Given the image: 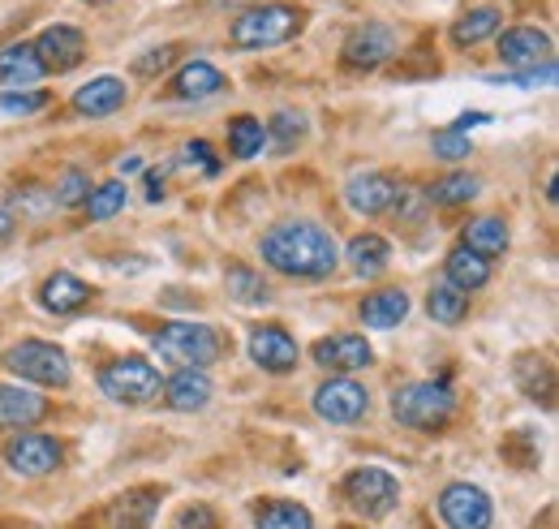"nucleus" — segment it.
Segmentation results:
<instances>
[{
  "instance_id": "f257e3e1",
  "label": "nucleus",
  "mask_w": 559,
  "mask_h": 529,
  "mask_svg": "<svg viewBox=\"0 0 559 529\" xmlns=\"http://www.w3.org/2000/svg\"><path fill=\"white\" fill-rule=\"evenodd\" d=\"M259 255L272 271L293 280H323L341 263L336 237L310 220H284L276 228H267L259 242Z\"/></svg>"
},
{
  "instance_id": "f03ea898",
  "label": "nucleus",
  "mask_w": 559,
  "mask_h": 529,
  "mask_svg": "<svg viewBox=\"0 0 559 529\" xmlns=\"http://www.w3.org/2000/svg\"><path fill=\"white\" fill-rule=\"evenodd\" d=\"M301 22H306V13L293 9V4H280V0L276 4H254V9H246V13L233 17L228 39H233V48H241V52H263V48L288 44V39L301 31Z\"/></svg>"
},
{
  "instance_id": "7ed1b4c3",
  "label": "nucleus",
  "mask_w": 559,
  "mask_h": 529,
  "mask_svg": "<svg viewBox=\"0 0 559 529\" xmlns=\"http://www.w3.org/2000/svg\"><path fill=\"white\" fill-rule=\"evenodd\" d=\"M452 413H456V397L439 379H414L392 392V418L409 431H439L452 422Z\"/></svg>"
},
{
  "instance_id": "20e7f679",
  "label": "nucleus",
  "mask_w": 559,
  "mask_h": 529,
  "mask_svg": "<svg viewBox=\"0 0 559 529\" xmlns=\"http://www.w3.org/2000/svg\"><path fill=\"white\" fill-rule=\"evenodd\" d=\"M151 344L164 362H177L181 371H207L211 362H219V353H224L219 331L207 328V324H168V328L155 331Z\"/></svg>"
},
{
  "instance_id": "39448f33",
  "label": "nucleus",
  "mask_w": 559,
  "mask_h": 529,
  "mask_svg": "<svg viewBox=\"0 0 559 529\" xmlns=\"http://www.w3.org/2000/svg\"><path fill=\"white\" fill-rule=\"evenodd\" d=\"M4 366L26 379V384H39V388H66L70 384V357L66 349L48 344V340H22L4 353Z\"/></svg>"
},
{
  "instance_id": "423d86ee",
  "label": "nucleus",
  "mask_w": 559,
  "mask_h": 529,
  "mask_svg": "<svg viewBox=\"0 0 559 529\" xmlns=\"http://www.w3.org/2000/svg\"><path fill=\"white\" fill-rule=\"evenodd\" d=\"M345 504L366 521H383L401 504V482L379 465H361L345 478Z\"/></svg>"
},
{
  "instance_id": "0eeeda50",
  "label": "nucleus",
  "mask_w": 559,
  "mask_h": 529,
  "mask_svg": "<svg viewBox=\"0 0 559 529\" xmlns=\"http://www.w3.org/2000/svg\"><path fill=\"white\" fill-rule=\"evenodd\" d=\"M99 392L117 404H146L159 397V371L139 353H126L99 371Z\"/></svg>"
},
{
  "instance_id": "6e6552de",
  "label": "nucleus",
  "mask_w": 559,
  "mask_h": 529,
  "mask_svg": "<svg viewBox=\"0 0 559 529\" xmlns=\"http://www.w3.org/2000/svg\"><path fill=\"white\" fill-rule=\"evenodd\" d=\"M439 517L452 529H490L495 504H490V495L483 486H474V482H452V486H443V495H439Z\"/></svg>"
},
{
  "instance_id": "1a4fd4ad",
  "label": "nucleus",
  "mask_w": 559,
  "mask_h": 529,
  "mask_svg": "<svg viewBox=\"0 0 559 529\" xmlns=\"http://www.w3.org/2000/svg\"><path fill=\"white\" fill-rule=\"evenodd\" d=\"M61 457H66L61 444L52 435H39V431H22L4 444V461L17 478H44L61 465Z\"/></svg>"
},
{
  "instance_id": "9d476101",
  "label": "nucleus",
  "mask_w": 559,
  "mask_h": 529,
  "mask_svg": "<svg viewBox=\"0 0 559 529\" xmlns=\"http://www.w3.org/2000/svg\"><path fill=\"white\" fill-rule=\"evenodd\" d=\"M499 61L512 73L538 69L547 66V61H556V44L538 26H508V31H499Z\"/></svg>"
},
{
  "instance_id": "9b49d317",
  "label": "nucleus",
  "mask_w": 559,
  "mask_h": 529,
  "mask_svg": "<svg viewBox=\"0 0 559 529\" xmlns=\"http://www.w3.org/2000/svg\"><path fill=\"white\" fill-rule=\"evenodd\" d=\"M310 357H314V366H323V371H332V375H353V371H366V366L374 362V349H370V340L357 336V331H336V336L314 340Z\"/></svg>"
},
{
  "instance_id": "f8f14e48",
  "label": "nucleus",
  "mask_w": 559,
  "mask_h": 529,
  "mask_svg": "<svg viewBox=\"0 0 559 529\" xmlns=\"http://www.w3.org/2000/svg\"><path fill=\"white\" fill-rule=\"evenodd\" d=\"M31 48H35V57H39L44 73H70V69H78L82 66V57H86V39H82V31H78V26H66V22L44 26L39 39H35Z\"/></svg>"
},
{
  "instance_id": "ddd939ff",
  "label": "nucleus",
  "mask_w": 559,
  "mask_h": 529,
  "mask_svg": "<svg viewBox=\"0 0 559 529\" xmlns=\"http://www.w3.org/2000/svg\"><path fill=\"white\" fill-rule=\"evenodd\" d=\"M366 409H370V397H366V388H361L357 379H349V375H332V379L314 392V413H319L323 422H336V426L357 422Z\"/></svg>"
},
{
  "instance_id": "4468645a",
  "label": "nucleus",
  "mask_w": 559,
  "mask_h": 529,
  "mask_svg": "<svg viewBox=\"0 0 559 529\" xmlns=\"http://www.w3.org/2000/svg\"><path fill=\"white\" fill-rule=\"evenodd\" d=\"M396 57V31L383 22H366L345 39V66L349 69H379Z\"/></svg>"
},
{
  "instance_id": "2eb2a0df",
  "label": "nucleus",
  "mask_w": 559,
  "mask_h": 529,
  "mask_svg": "<svg viewBox=\"0 0 559 529\" xmlns=\"http://www.w3.org/2000/svg\"><path fill=\"white\" fill-rule=\"evenodd\" d=\"M250 357H254V366H263L267 375H288V371L297 366L301 349H297V340L284 328L267 324V328L250 331Z\"/></svg>"
},
{
  "instance_id": "dca6fc26",
  "label": "nucleus",
  "mask_w": 559,
  "mask_h": 529,
  "mask_svg": "<svg viewBox=\"0 0 559 529\" xmlns=\"http://www.w3.org/2000/svg\"><path fill=\"white\" fill-rule=\"evenodd\" d=\"M396 190L401 186L388 173H353L349 186H345V202L357 215H383L396 199Z\"/></svg>"
},
{
  "instance_id": "f3484780",
  "label": "nucleus",
  "mask_w": 559,
  "mask_h": 529,
  "mask_svg": "<svg viewBox=\"0 0 559 529\" xmlns=\"http://www.w3.org/2000/svg\"><path fill=\"white\" fill-rule=\"evenodd\" d=\"M48 418V400L22 384H0V431H31Z\"/></svg>"
},
{
  "instance_id": "a211bd4d",
  "label": "nucleus",
  "mask_w": 559,
  "mask_h": 529,
  "mask_svg": "<svg viewBox=\"0 0 559 529\" xmlns=\"http://www.w3.org/2000/svg\"><path fill=\"white\" fill-rule=\"evenodd\" d=\"M126 95H130L126 82L112 78V73H104V78H91L86 86L73 91V113H82V117H108V113L126 108Z\"/></svg>"
},
{
  "instance_id": "6ab92c4d",
  "label": "nucleus",
  "mask_w": 559,
  "mask_h": 529,
  "mask_svg": "<svg viewBox=\"0 0 559 529\" xmlns=\"http://www.w3.org/2000/svg\"><path fill=\"white\" fill-rule=\"evenodd\" d=\"M211 379L207 371H177L168 384H164V400H168V409H177V413H199V409H207L211 404Z\"/></svg>"
},
{
  "instance_id": "aec40b11",
  "label": "nucleus",
  "mask_w": 559,
  "mask_h": 529,
  "mask_svg": "<svg viewBox=\"0 0 559 529\" xmlns=\"http://www.w3.org/2000/svg\"><path fill=\"white\" fill-rule=\"evenodd\" d=\"M409 319V293L401 289H379L361 302V324L374 331H392Z\"/></svg>"
},
{
  "instance_id": "412c9836",
  "label": "nucleus",
  "mask_w": 559,
  "mask_h": 529,
  "mask_svg": "<svg viewBox=\"0 0 559 529\" xmlns=\"http://www.w3.org/2000/svg\"><path fill=\"white\" fill-rule=\"evenodd\" d=\"M39 302H44V310H52V315H73V310H82V306L91 302V284L70 275V271H57V275L44 280Z\"/></svg>"
},
{
  "instance_id": "4be33fe9",
  "label": "nucleus",
  "mask_w": 559,
  "mask_h": 529,
  "mask_svg": "<svg viewBox=\"0 0 559 529\" xmlns=\"http://www.w3.org/2000/svg\"><path fill=\"white\" fill-rule=\"evenodd\" d=\"M345 259H349L353 275L374 280V275H383L388 263H392V246L379 233H357L349 246H345Z\"/></svg>"
},
{
  "instance_id": "5701e85b",
  "label": "nucleus",
  "mask_w": 559,
  "mask_h": 529,
  "mask_svg": "<svg viewBox=\"0 0 559 529\" xmlns=\"http://www.w3.org/2000/svg\"><path fill=\"white\" fill-rule=\"evenodd\" d=\"M159 508V491H126L108 504V529H151V517Z\"/></svg>"
},
{
  "instance_id": "b1692460",
  "label": "nucleus",
  "mask_w": 559,
  "mask_h": 529,
  "mask_svg": "<svg viewBox=\"0 0 559 529\" xmlns=\"http://www.w3.org/2000/svg\"><path fill=\"white\" fill-rule=\"evenodd\" d=\"M250 517H254V529H314L310 508H301L293 499H259L250 508Z\"/></svg>"
},
{
  "instance_id": "393cba45",
  "label": "nucleus",
  "mask_w": 559,
  "mask_h": 529,
  "mask_svg": "<svg viewBox=\"0 0 559 529\" xmlns=\"http://www.w3.org/2000/svg\"><path fill=\"white\" fill-rule=\"evenodd\" d=\"M219 91H224V73L207 66V61H190L186 69H177V78H173V95L177 99H211Z\"/></svg>"
},
{
  "instance_id": "a878e982",
  "label": "nucleus",
  "mask_w": 559,
  "mask_h": 529,
  "mask_svg": "<svg viewBox=\"0 0 559 529\" xmlns=\"http://www.w3.org/2000/svg\"><path fill=\"white\" fill-rule=\"evenodd\" d=\"M465 250H474L478 259H499L508 250V224L499 215H478L465 224Z\"/></svg>"
},
{
  "instance_id": "bb28decb",
  "label": "nucleus",
  "mask_w": 559,
  "mask_h": 529,
  "mask_svg": "<svg viewBox=\"0 0 559 529\" xmlns=\"http://www.w3.org/2000/svg\"><path fill=\"white\" fill-rule=\"evenodd\" d=\"M499 26H503V13L490 9V4H478V9H469V13H461L452 22V44L456 48H474L490 35H499Z\"/></svg>"
},
{
  "instance_id": "cd10ccee",
  "label": "nucleus",
  "mask_w": 559,
  "mask_h": 529,
  "mask_svg": "<svg viewBox=\"0 0 559 529\" xmlns=\"http://www.w3.org/2000/svg\"><path fill=\"white\" fill-rule=\"evenodd\" d=\"M44 78V66L31 44H13L0 52V86H35Z\"/></svg>"
},
{
  "instance_id": "c85d7f7f",
  "label": "nucleus",
  "mask_w": 559,
  "mask_h": 529,
  "mask_svg": "<svg viewBox=\"0 0 559 529\" xmlns=\"http://www.w3.org/2000/svg\"><path fill=\"white\" fill-rule=\"evenodd\" d=\"M443 267H448V284H456L461 293H478L490 280V263L478 259L474 250H465V246H456V250L443 259Z\"/></svg>"
},
{
  "instance_id": "c756f323",
  "label": "nucleus",
  "mask_w": 559,
  "mask_h": 529,
  "mask_svg": "<svg viewBox=\"0 0 559 529\" xmlns=\"http://www.w3.org/2000/svg\"><path fill=\"white\" fill-rule=\"evenodd\" d=\"M426 310H430V319L435 324H443V328H456L465 315H469V293H461L456 284H435L430 289V297H426Z\"/></svg>"
},
{
  "instance_id": "7c9ffc66",
  "label": "nucleus",
  "mask_w": 559,
  "mask_h": 529,
  "mask_svg": "<svg viewBox=\"0 0 559 529\" xmlns=\"http://www.w3.org/2000/svg\"><path fill=\"white\" fill-rule=\"evenodd\" d=\"M224 284H228V297H233V302H241V306H267V302H272L267 280H263L259 271H250V267H241V263L228 267Z\"/></svg>"
},
{
  "instance_id": "2f4dec72",
  "label": "nucleus",
  "mask_w": 559,
  "mask_h": 529,
  "mask_svg": "<svg viewBox=\"0 0 559 529\" xmlns=\"http://www.w3.org/2000/svg\"><path fill=\"white\" fill-rule=\"evenodd\" d=\"M263 146H267V126L259 117H233L228 121V151L237 160H254V155H263Z\"/></svg>"
},
{
  "instance_id": "473e14b6",
  "label": "nucleus",
  "mask_w": 559,
  "mask_h": 529,
  "mask_svg": "<svg viewBox=\"0 0 559 529\" xmlns=\"http://www.w3.org/2000/svg\"><path fill=\"white\" fill-rule=\"evenodd\" d=\"M516 379H521V388L534 400H547L551 404V397H556V375H551V362L547 357H534V353L516 357Z\"/></svg>"
},
{
  "instance_id": "72a5a7b5",
  "label": "nucleus",
  "mask_w": 559,
  "mask_h": 529,
  "mask_svg": "<svg viewBox=\"0 0 559 529\" xmlns=\"http://www.w3.org/2000/svg\"><path fill=\"white\" fill-rule=\"evenodd\" d=\"M478 190H483L478 177H469V173H452V177H439V181L426 190V199L435 202V207H461V202L478 199Z\"/></svg>"
},
{
  "instance_id": "f704fd0d",
  "label": "nucleus",
  "mask_w": 559,
  "mask_h": 529,
  "mask_svg": "<svg viewBox=\"0 0 559 529\" xmlns=\"http://www.w3.org/2000/svg\"><path fill=\"white\" fill-rule=\"evenodd\" d=\"M126 199H130V186L126 181H104L86 195V215L91 220H112L117 211H126Z\"/></svg>"
},
{
  "instance_id": "c9c22d12",
  "label": "nucleus",
  "mask_w": 559,
  "mask_h": 529,
  "mask_svg": "<svg viewBox=\"0 0 559 529\" xmlns=\"http://www.w3.org/2000/svg\"><path fill=\"white\" fill-rule=\"evenodd\" d=\"M48 108V91H9L0 95V113L9 117H31V113H44Z\"/></svg>"
},
{
  "instance_id": "e433bc0d",
  "label": "nucleus",
  "mask_w": 559,
  "mask_h": 529,
  "mask_svg": "<svg viewBox=\"0 0 559 529\" xmlns=\"http://www.w3.org/2000/svg\"><path fill=\"white\" fill-rule=\"evenodd\" d=\"M267 138L276 142V151H293L306 138V121L297 113H280L276 121H272V130H267Z\"/></svg>"
},
{
  "instance_id": "4c0bfd02",
  "label": "nucleus",
  "mask_w": 559,
  "mask_h": 529,
  "mask_svg": "<svg viewBox=\"0 0 559 529\" xmlns=\"http://www.w3.org/2000/svg\"><path fill=\"white\" fill-rule=\"evenodd\" d=\"M86 195H91V177L82 168H70L57 181V207H78V202H86Z\"/></svg>"
},
{
  "instance_id": "58836bf2",
  "label": "nucleus",
  "mask_w": 559,
  "mask_h": 529,
  "mask_svg": "<svg viewBox=\"0 0 559 529\" xmlns=\"http://www.w3.org/2000/svg\"><path fill=\"white\" fill-rule=\"evenodd\" d=\"M430 146H435V155H439V160H452V164L469 155V138H465V133H456V130H439L435 138H430Z\"/></svg>"
},
{
  "instance_id": "ea45409f",
  "label": "nucleus",
  "mask_w": 559,
  "mask_h": 529,
  "mask_svg": "<svg viewBox=\"0 0 559 529\" xmlns=\"http://www.w3.org/2000/svg\"><path fill=\"white\" fill-rule=\"evenodd\" d=\"M173 529H219V517H215V508H207V504H190V508H181L173 517Z\"/></svg>"
},
{
  "instance_id": "a19ab883",
  "label": "nucleus",
  "mask_w": 559,
  "mask_h": 529,
  "mask_svg": "<svg viewBox=\"0 0 559 529\" xmlns=\"http://www.w3.org/2000/svg\"><path fill=\"white\" fill-rule=\"evenodd\" d=\"M503 82H508V86H521V91L547 86V82H556V61H547V66H538V69H521V73H508Z\"/></svg>"
},
{
  "instance_id": "79ce46f5",
  "label": "nucleus",
  "mask_w": 559,
  "mask_h": 529,
  "mask_svg": "<svg viewBox=\"0 0 559 529\" xmlns=\"http://www.w3.org/2000/svg\"><path fill=\"white\" fill-rule=\"evenodd\" d=\"M181 155H186V164H199L207 177L219 173V160L211 155V142H203V138H199V142H186V151H181Z\"/></svg>"
},
{
  "instance_id": "37998d69",
  "label": "nucleus",
  "mask_w": 559,
  "mask_h": 529,
  "mask_svg": "<svg viewBox=\"0 0 559 529\" xmlns=\"http://www.w3.org/2000/svg\"><path fill=\"white\" fill-rule=\"evenodd\" d=\"M173 57H177V48H173V44H168V48H155L151 57H139V61H134V73L151 78V73H159L164 66H173Z\"/></svg>"
},
{
  "instance_id": "c03bdc74",
  "label": "nucleus",
  "mask_w": 559,
  "mask_h": 529,
  "mask_svg": "<svg viewBox=\"0 0 559 529\" xmlns=\"http://www.w3.org/2000/svg\"><path fill=\"white\" fill-rule=\"evenodd\" d=\"M487 121H490V113H465V117H456V126H452V130L469 133L474 126H487Z\"/></svg>"
},
{
  "instance_id": "a18cd8bd",
  "label": "nucleus",
  "mask_w": 559,
  "mask_h": 529,
  "mask_svg": "<svg viewBox=\"0 0 559 529\" xmlns=\"http://www.w3.org/2000/svg\"><path fill=\"white\" fill-rule=\"evenodd\" d=\"M146 199L151 202L164 199V177H159V173H151V177H146Z\"/></svg>"
},
{
  "instance_id": "49530a36",
  "label": "nucleus",
  "mask_w": 559,
  "mask_h": 529,
  "mask_svg": "<svg viewBox=\"0 0 559 529\" xmlns=\"http://www.w3.org/2000/svg\"><path fill=\"white\" fill-rule=\"evenodd\" d=\"M9 233H13V215H9V211H4V207H0V242H4V237H9Z\"/></svg>"
},
{
  "instance_id": "de8ad7c7",
  "label": "nucleus",
  "mask_w": 559,
  "mask_h": 529,
  "mask_svg": "<svg viewBox=\"0 0 559 529\" xmlns=\"http://www.w3.org/2000/svg\"><path fill=\"white\" fill-rule=\"evenodd\" d=\"M139 168H142L139 155H126V160H121V173H126V177H130V173H139Z\"/></svg>"
}]
</instances>
